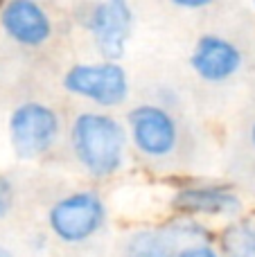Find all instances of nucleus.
I'll return each instance as SVG.
<instances>
[{
  "label": "nucleus",
  "mask_w": 255,
  "mask_h": 257,
  "mask_svg": "<svg viewBox=\"0 0 255 257\" xmlns=\"http://www.w3.org/2000/svg\"><path fill=\"white\" fill-rule=\"evenodd\" d=\"M190 66L203 81L219 84L242 68V52L233 41L219 34H203L197 39L190 54Z\"/></svg>",
  "instance_id": "9"
},
{
  "label": "nucleus",
  "mask_w": 255,
  "mask_h": 257,
  "mask_svg": "<svg viewBox=\"0 0 255 257\" xmlns=\"http://www.w3.org/2000/svg\"><path fill=\"white\" fill-rule=\"evenodd\" d=\"M174 239L170 230H138L126 239L122 257H174Z\"/></svg>",
  "instance_id": "10"
},
{
  "label": "nucleus",
  "mask_w": 255,
  "mask_h": 257,
  "mask_svg": "<svg viewBox=\"0 0 255 257\" xmlns=\"http://www.w3.org/2000/svg\"><path fill=\"white\" fill-rule=\"evenodd\" d=\"M251 142H253V147H255V124L251 126Z\"/></svg>",
  "instance_id": "16"
},
{
  "label": "nucleus",
  "mask_w": 255,
  "mask_h": 257,
  "mask_svg": "<svg viewBox=\"0 0 255 257\" xmlns=\"http://www.w3.org/2000/svg\"><path fill=\"white\" fill-rule=\"evenodd\" d=\"M63 88L104 108H115L129 99V75L120 63H77L63 75Z\"/></svg>",
  "instance_id": "4"
},
{
  "label": "nucleus",
  "mask_w": 255,
  "mask_h": 257,
  "mask_svg": "<svg viewBox=\"0 0 255 257\" xmlns=\"http://www.w3.org/2000/svg\"><path fill=\"white\" fill-rule=\"evenodd\" d=\"M172 210L179 217H237L242 212V199L226 185H190L172 199Z\"/></svg>",
  "instance_id": "7"
},
{
  "label": "nucleus",
  "mask_w": 255,
  "mask_h": 257,
  "mask_svg": "<svg viewBox=\"0 0 255 257\" xmlns=\"http://www.w3.org/2000/svg\"><path fill=\"white\" fill-rule=\"evenodd\" d=\"M106 205L97 192L81 190L61 196L48 210V228L63 244H84L102 230Z\"/></svg>",
  "instance_id": "3"
},
{
  "label": "nucleus",
  "mask_w": 255,
  "mask_h": 257,
  "mask_svg": "<svg viewBox=\"0 0 255 257\" xmlns=\"http://www.w3.org/2000/svg\"><path fill=\"white\" fill-rule=\"evenodd\" d=\"M219 257H255V221L235 219L219 237Z\"/></svg>",
  "instance_id": "11"
},
{
  "label": "nucleus",
  "mask_w": 255,
  "mask_h": 257,
  "mask_svg": "<svg viewBox=\"0 0 255 257\" xmlns=\"http://www.w3.org/2000/svg\"><path fill=\"white\" fill-rule=\"evenodd\" d=\"M210 5V0H174V7L181 9H203Z\"/></svg>",
  "instance_id": "14"
},
{
  "label": "nucleus",
  "mask_w": 255,
  "mask_h": 257,
  "mask_svg": "<svg viewBox=\"0 0 255 257\" xmlns=\"http://www.w3.org/2000/svg\"><path fill=\"white\" fill-rule=\"evenodd\" d=\"M174 257H219V253L210 244H190L176 250Z\"/></svg>",
  "instance_id": "13"
},
{
  "label": "nucleus",
  "mask_w": 255,
  "mask_h": 257,
  "mask_svg": "<svg viewBox=\"0 0 255 257\" xmlns=\"http://www.w3.org/2000/svg\"><path fill=\"white\" fill-rule=\"evenodd\" d=\"M14 199H16V192H14L12 181L0 174V219H5L9 212H12Z\"/></svg>",
  "instance_id": "12"
},
{
  "label": "nucleus",
  "mask_w": 255,
  "mask_h": 257,
  "mask_svg": "<svg viewBox=\"0 0 255 257\" xmlns=\"http://www.w3.org/2000/svg\"><path fill=\"white\" fill-rule=\"evenodd\" d=\"M131 142L147 158H165L176 149L179 124L167 108L158 104H140L126 113Z\"/></svg>",
  "instance_id": "6"
},
{
  "label": "nucleus",
  "mask_w": 255,
  "mask_h": 257,
  "mask_svg": "<svg viewBox=\"0 0 255 257\" xmlns=\"http://www.w3.org/2000/svg\"><path fill=\"white\" fill-rule=\"evenodd\" d=\"M70 142L77 160L90 176H113L124 163L126 131L108 113H79L72 120Z\"/></svg>",
  "instance_id": "1"
},
{
  "label": "nucleus",
  "mask_w": 255,
  "mask_h": 257,
  "mask_svg": "<svg viewBox=\"0 0 255 257\" xmlns=\"http://www.w3.org/2000/svg\"><path fill=\"white\" fill-rule=\"evenodd\" d=\"M0 27L18 45L39 48L52 36V21L34 0H9L0 7Z\"/></svg>",
  "instance_id": "8"
},
{
  "label": "nucleus",
  "mask_w": 255,
  "mask_h": 257,
  "mask_svg": "<svg viewBox=\"0 0 255 257\" xmlns=\"http://www.w3.org/2000/svg\"><path fill=\"white\" fill-rule=\"evenodd\" d=\"M0 257H14V253H9L7 248H3V246H0Z\"/></svg>",
  "instance_id": "15"
},
{
  "label": "nucleus",
  "mask_w": 255,
  "mask_h": 257,
  "mask_svg": "<svg viewBox=\"0 0 255 257\" xmlns=\"http://www.w3.org/2000/svg\"><path fill=\"white\" fill-rule=\"evenodd\" d=\"M61 120L50 106L39 102H25L9 115V140L18 158L34 160L48 154L59 140Z\"/></svg>",
  "instance_id": "5"
},
{
  "label": "nucleus",
  "mask_w": 255,
  "mask_h": 257,
  "mask_svg": "<svg viewBox=\"0 0 255 257\" xmlns=\"http://www.w3.org/2000/svg\"><path fill=\"white\" fill-rule=\"evenodd\" d=\"M75 16L90 34L104 61L120 63L134 30V7L126 0H99L79 5Z\"/></svg>",
  "instance_id": "2"
}]
</instances>
